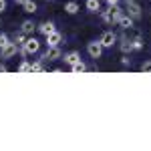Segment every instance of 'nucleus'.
<instances>
[{
  "instance_id": "7ed1b4c3",
  "label": "nucleus",
  "mask_w": 151,
  "mask_h": 151,
  "mask_svg": "<svg viewBox=\"0 0 151 151\" xmlns=\"http://www.w3.org/2000/svg\"><path fill=\"white\" fill-rule=\"evenodd\" d=\"M127 2V6H125V14L131 16L133 20H139L141 18V6L135 2V0H125Z\"/></svg>"
},
{
  "instance_id": "a878e982",
  "label": "nucleus",
  "mask_w": 151,
  "mask_h": 151,
  "mask_svg": "<svg viewBox=\"0 0 151 151\" xmlns=\"http://www.w3.org/2000/svg\"><path fill=\"white\" fill-rule=\"evenodd\" d=\"M105 2H107V6H117L121 0H105Z\"/></svg>"
},
{
  "instance_id": "9d476101",
  "label": "nucleus",
  "mask_w": 151,
  "mask_h": 151,
  "mask_svg": "<svg viewBox=\"0 0 151 151\" xmlns=\"http://www.w3.org/2000/svg\"><path fill=\"white\" fill-rule=\"evenodd\" d=\"M35 30H36V24L32 22L30 18H26V20H22V22H20V32H24L26 36H30Z\"/></svg>"
},
{
  "instance_id": "6e6552de",
  "label": "nucleus",
  "mask_w": 151,
  "mask_h": 151,
  "mask_svg": "<svg viewBox=\"0 0 151 151\" xmlns=\"http://www.w3.org/2000/svg\"><path fill=\"white\" fill-rule=\"evenodd\" d=\"M125 16V10L117 4V6H111V24H119V20Z\"/></svg>"
},
{
  "instance_id": "9b49d317",
  "label": "nucleus",
  "mask_w": 151,
  "mask_h": 151,
  "mask_svg": "<svg viewBox=\"0 0 151 151\" xmlns=\"http://www.w3.org/2000/svg\"><path fill=\"white\" fill-rule=\"evenodd\" d=\"M63 60H65L69 67H73L75 63H79V60H81V52H77V50H70V52H67V55L63 57Z\"/></svg>"
},
{
  "instance_id": "dca6fc26",
  "label": "nucleus",
  "mask_w": 151,
  "mask_h": 151,
  "mask_svg": "<svg viewBox=\"0 0 151 151\" xmlns=\"http://www.w3.org/2000/svg\"><path fill=\"white\" fill-rule=\"evenodd\" d=\"M42 63H45L42 58H38L36 63H30V73H45V65Z\"/></svg>"
},
{
  "instance_id": "c85d7f7f",
  "label": "nucleus",
  "mask_w": 151,
  "mask_h": 151,
  "mask_svg": "<svg viewBox=\"0 0 151 151\" xmlns=\"http://www.w3.org/2000/svg\"><path fill=\"white\" fill-rule=\"evenodd\" d=\"M24 2H26V0H14V4H20V6H22Z\"/></svg>"
},
{
  "instance_id": "20e7f679",
  "label": "nucleus",
  "mask_w": 151,
  "mask_h": 151,
  "mask_svg": "<svg viewBox=\"0 0 151 151\" xmlns=\"http://www.w3.org/2000/svg\"><path fill=\"white\" fill-rule=\"evenodd\" d=\"M103 50H105V48H103V45H101L99 40H91V42L87 45V52H89V57L95 58V60H97V58H101Z\"/></svg>"
},
{
  "instance_id": "f03ea898",
  "label": "nucleus",
  "mask_w": 151,
  "mask_h": 151,
  "mask_svg": "<svg viewBox=\"0 0 151 151\" xmlns=\"http://www.w3.org/2000/svg\"><path fill=\"white\" fill-rule=\"evenodd\" d=\"M117 40H119V36L113 30H105L103 35H101V38H99V42L103 45V48H113Z\"/></svg>"
},
{
  "instance_id": "f257e3e1",
  "label": "nucleus",
  "mask_w": 151,
  "mask_h": 151,
  "mask_svg": "<svg viewBox=\"0 0 151 151\" xmlns=\"http://www.w3.org/2000/svg\"><path fill=\"white\" fill-rule=\"evenodd\" d=\"M40 50V40L35 38V36L30 35L26 40H24V45L20 47V57H28V55H36Z\"/></svg>"
},
{
  "instance_id": "f3484780",
  "label": "nucleus",
  "mask_w": 151,
  "mask_h": 151,
  "mask_svg": "<svg viewBox=\"0 0 151 151\" xmlns=\"http://www.w3.org/2000/svg\"><path fill=\"white\" fill-rule=\"evenodd\" d=\"M22 8H24V12H28V14H35L38 6H36V2H35V0H26V2L22 4Z\"/></svg>"
},
{
  "instance_id": "0eeeda50",
  "label": "nucleus",
  "mask_w": 151,
  "mask_h": 151,
  "mask_svg": "<svg viewBox=\"0 0 151 151\" xmlns=\"http://www.w3.org/2000/svg\"><path fill=\"white\" fill-rule=\"evenodd\" d=\"M45 38H47V47H60V42H63V32L55 28V30L48 32Z\"/></svg>"
},
{
  "instance_id": "bb28decb",
  "label": "nucleus",
  "mask_w": 151,
  "mask_h": 151,
  "mask_svg": "<svg viewBox=\"0 0 151 151\" xmlns=\"http://www.w3.org/2000/svg\"><path fill=\"white\" fill-rule=\"evenodd\" d=\"M6 10V0H0V14Z\"/></svg>"
},
{
  "instance_id": "412c9836",
  "label": "nucleus",
  "mask_w": 151,
  "mask_h": 151,
  "mask_svg": "<svg viewBox=\"0 0 151 151\" xmlns=\"http://www.w3.org/2000/svg\"><path fill=\"white\" fill-rule=\"evenodd\" d=\"M99 14H101V20L107 24H111V6L107 8V10H99Z\"/></svg>"
},
{
  "instance_id": "5701e85b",
  "label": "nucleus",
  "mask_w": 151,
  "mask_h": 151,
  "mask_svg": "<svg viewBox=\"0 0 151 151\" xmlns=\"http://www.w3.org/2000/svg\"><path fill=\"white\" fill-rule=\"evenodd\" d=\"M8 42H10V36L6 35V32H0V48H2V47H6Z\"/></svg>"
},
{
  "instance_id": "f8f14e48",
  "label": "nucleus",
  "mask_w": 151,
  "mask_h": 151,
  "mask_svg": "<svg viewBox=\"0 0 151 151\" xmlns=\"http://www.w3.org/2000/svg\"><path fill=\"white\" fill-rule=\"evenodd\" d=\"M119 48H121V52H123V55H129V52H133V47H131V38H127V36H121Z\"/></svg>"
},
{
  "instance_id": "39448f33",
  "label": "nucleus",
  "mask_w": 151,
  "mask_h": 151,
  "mask_svg": "<svg viewBox=\"0 0 151 151\" xmlns=\"http://www.w3.org/2000/svg\"><path fill=\"white\" fill-rule=\"evenodd\" d=\"M16 52H20V47L10 40L6 47L0 48V58H12V57H16Z\"/></svg>"
},
{
  "instance_id": "a211bd4d",
  "label": "nucleus",
  "mask_w": 151,
  "mask_h": 151,
  "mask_svg": "<svg viewBox=\"0 0 151 151\" xmlns=\"http://www.w3.org/2000/svg\"><path fill=\"white\" fill-rule=\"evenodd\" d=\"M85 70H87V65H85L83 60H79V63H75V65L70 67V73H75V75H77V73H85Z\"/></svg>"
},
{
  "instance_id": "cd10ccee",
  "label": "nucleus",
  "mask_w": 151,
  "mask_h": 151,
  "mask_svg": "<svg viewBox=\"0 0 151 151\" xmlns=\"http://www.w3.org/2000/svg\"><path fill=\"white\" fill-rule=\"evenodd\" d=\"M0 73H8V67L4 63H0Z\"/></svg>"
},
{
  "instance_id": "4468645a",
  "label": "nucleus",
  "mask_w": 151,
  "mask_h": 151,
  "mask_svg": "<svg viewBox=\"0 0 151 151\" xmlns=\"http://www.w3.org/2000/svg\"><path fill=\"white\" fill-rule=\"evenodd\" d=\"M85 6H87V10L89 12H99L101 10V0H85Z\"/></svg>"
},
{
  "instance_id": "423d86ee",
  "label": "nucleus",
  "mask_w": 151,
  "mask_h": 151,
  "mask_svg": "<svg viewBox=\"0 0 151 151\" xmlns=\"http://www.w3.org/2000/svg\"><path fill=\"white\" fill-rule=\"evenodd\" d=\"M40 58H42V60H48V63L58 60V58H63V50H60V47H48L47 52H45Z\"/></svg>"
},
{
  "instance_id": "b1692460",
  "label": "nucleus",
  "mask_w": 151,
  "mask_h": 151,
  "mask_svg": "<svg viewBox=\"0 0 151 151\" xmlns=\"http://www.w3.org/2000/svg\"><path fill=\"white\" fill-rule=\"evenodd\" d=\"M141 70H143V73H151V60H145V63L141 65Z\"/></svg>"
},
{
  "instance_id": "2eb2a0df",
  "label": "nucleus",
  "mask_w": 151,
  "mask_h": 151,
  "mask_svg": "<svg viewBox=\"0 0 151 151\" xmlns=\"http://www.w3.org/2000/svg\"><path fill=\"white\" fill-rule=\"evenodd\" d=\"M133 24H135V20H133L131 16H127V14L119 20V26H121L123 30H131V28H133Z\"/></svg>"
},
{
  "instance_id": "4be33fe9",
  "label": "nucleus",
  "mask_w": 151,
  "mask_h": 151,
  "mask_svg": "<svg viewBox=\"0 0 151 151\" xmlns=\"http://www.w3.org/2000/svg\"><path fill=\"white\" fill-rule=\"evenodd\" d=\"M18 73H30V63L28 60H22L18 65Z\"/></svg>"
},
{
  "instance_id": "7c9ffc66",
  "label": "nucleus",
  "mask_w": 151,
  "mask_h": 151,
  "mask_svg": "<svg viewBox=\"0 0 151 151\" xmlns=\"http://www.w3.org/2000/svg\"><path fill=\"white\" fill-rule=\"evenodd\" d=\"M0 26H2V24H0Z\"/></svg>"
},
{
  "instance_id": "393cba45",
  "label": "nucleus",
  "mask_w": 151,
  "mask_h": 151,
  "mask_svg": "<svg viewBox=\"0 0 151 151\" xmlns=\"http://www.w3.org/2000/svg\"><path fill=\"white\" fill-rule=\"evenodd\" d=\"M121 65H123V67H131V58H129L127 55H123V58H121Z\"/></svg>"
},
{
  "instance_id": "aec40b11",
  "label": "nucleus",
  "mask_w": 151,
  "mask_h": 151,
  "mask_svg": "<svg viewBox=\"0 0 151 151\" xmlns=\"http://www.w3.org/2000/svg\"><path fill=\"white\" fill-rule=\"evenodd\" d=\"M24 40H26V35H24V32H20V30H18V32L14 35V38H12V42H16L18 47H22Z\"/></svg>"
},
{
  "instance_id": "1a4fd4ad",
  "label": "nucleus",
  "mask_w": 151,
  "mask_h": 151,
  "mask_svg": "<svg viewBox=\"0 0 151 151\" xmlns=\"http://www.w3.org/2000/svg\"><path fill=\"white\" fill-rule=\"evenodd\" d=\"M57 26H55V22H50V20H45V22H40V24H36V30L40 32L42 36H47L48 32H52Z\"/></svg>"
},
{
  "instance_id": "ddd939ff",
  "label": "nucleus",
  "mask_w": 151,
  "mask_h": 151,
  "mask_svg": "<svg viewBox=\"0 0 151 151\" xmlns=\"http://www.w3.org/2000/svg\"><path fill=\"white\" fill-rule=\"evenodd\" d=\"M79 10H81V6H79L77 0H69V2L65 4V12H67V14H77Z\"/></svg>"
},
{
  "instance_id": "6ab92c4d",
  "label": "nucleus",
  "mask_w": 151,
  "mask_h": 151,
  "mask_svg": "<svg viewBox=\"0 0 151 151\" xmlns=\"http://www.w3.org/2000/svg\"><path fill=\"white\" fill-rule=\"evenodd\" d=\"M143 45H145V42H143V38H141V36L131 38V47H133V50H141V48H143Z\"/></svg>"
},
{
  "instance_id": "c756f323",
  "label": "nucleus",
  "mask_w": 151,
  "mask_h": 151,
  "mask_svg": "<svg viewBox=\"0 0 151 151\" xmlns=\"http://www.w3.org/2000/svg\"><path fill=\"white\" fill-rule=\"evenodd\" d=\"M47 2H52V0H47Z\"/></svg>"
}]
</instances>
